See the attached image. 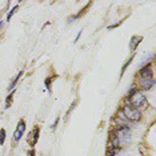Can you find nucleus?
Returning a JSON list of instances; mask_svg holds the SVG:
<instances>
[{
    "instance_id": "7",
    "label": "nucleus",
    "mask_w": 156,
    "mask_h": 156,
    "mask_svg": "<svg viewBox=\"0 0 156 156\" xmlns=\"http://www.w3.org/2000/svg\"><path fill=\"white\" fill-rule=\"evenodd\" d=\"M141 40H143V36H132L131 42H129V51L131 52L135 51L137 46L141 43Z\"/></svg>"
},
{
    "instance_id": "5",
    "label": "nucleus",
    "mask_w": 156,
    "mask_h": 156,
    "mask_svg": "<svg viewBox=\"0 0 156 156\" xmlns=\"http://www.w3.org/2000/svg\"><path fill=\"white\" fill-rule=\"evenodd\" d=\"M139 78H140V80H152L153 79L152 67L147 66L145 68H143V70L139 72Z\"/></svg>"
},
{
    "instance_id": "11",
    "label": "nucleus",
    "mask_w": 156,
    "mask_h": 156,
    "mask_svg": "<svg viewBox=\"0 0 156 156\" xmlns=\"http://www.w3.org/2000/svg\"><path fill=\"white\" fill-rule=\"evenodd\" d=\"M16 11H17V5H16V7H13V8L11 9V11H9V13H8V16H7V21H9V20H11L12 15H13V13H15Z\"/></svg>"
},
{
    "instance_id": "3",
    "label": "nucleus",
    "mask_w": 156,
    "mask_h": 156,
    "mask_svg": "<svg viewBox=\"0 0 156 156\" xmlns=\"http://www.w3.org/2000/svg\"><path fill=\"white\" fill-rule=\"evenodd\" d=\"M123 113H124V116L131 121H139L141 119L140 111H139V109H135L133 107H131V105H124Z\"/></svg>"
},
{
    "instance_id": "10",
    "label": "nucleus",
    "mask_w": 156,
    "mask_h": 156,
    "mask_svg": "<svg viewBox=\"0 0 156 156\" xmlns=\"http://www.w3.org/2000/svg\"><path fill=\"white\" fill-rule=\"evenodd\" d=\"M4 140H5V129H0V145L4 144Z\"/></svg>"
},
{
    "instance_id": "1",
    "label": "nucleus",
    "mask_w": 156,
    "mask_h": 156,
    "mask_svg": "<svg viewBox=\"0 0 156 156\" xmlns=\"http://www.w3.org/2000/svg\"><path fill=\"white\" fill-rule=\"evenodd\" d=\"M129 103H131V107H133L135 109L143 108L147 105V99H145V95L141 92V91H137V92H133L131 96H129Z\"/></svg>"
},
{
    "instance_id": "8",
    "label": "nucleus",
    "mask_w": 156,
    "mask_h": 156,
    "mask_svg": "<svg viewBox=\"0 0 156 156\" xmlns=\"http://www.w3.org/2000/svg\"><path fill=\"white\" fill-rule=\"evenodd\" d=\"M140 90H143V91H148V90H151L153 87V79L152 80H140Z\"/></svg>"
},
{
    "instance_id": "13",
    "label": "nucleus",
    "mask_w": 156,
    "mask_h": 156,
    "mask_svg": "<svg viewBox=\"0 0 156 156\" xmlns=\"http://www.w3.org/2000/svg\"><path fill=\"white\" fill-rule=\"evenodd\" d=\"M29 155H31V156H35V151H33V149H32L31 152H29Z\"/></svg>"
},
{
    "instance_id": "9",
    "label": "nucleus",
    "mask_w": 156,
    "mask_h": 156,
    "mask_svg": "<svg viewBox=\"0 0 156 156\" xmlns=\"http://www.w3.org/2000/svg\"><path fill=\"white\" fill-rule=\"evenodd\" d=\"M23 74H24L23 71H21V72H19V74H17V76H16V78H15V79H13V82H12V83H11V86L8 87V90H13V88H15V86H16V83L19 82V79H20V78H21V76H23Z\"/></svg>"
},
{
    "instance_id": "6",
    "label": "nucleus",
    "mask_w": 156,
    "mask_h": 156,
    "mask_svg": "<svg viewBox=\"0 0 156 156\" xmlns=\"http://www.w3.org/2000/svg\"><path fill=\"white\" fill-rule=\"evenodd\" d=\"M39 127H35V128L32 129L31 132H29V135H28V143H29V145L31 147H35V144L37 143V139H39Z\"/></svg>"
},
{
    "instance_id": "4",
    "label": "nucleus",
    "mask_w": 156,
    "mask_h": 156,
    "mask_svg": "<svg viewBox=\"0 0 156 156\" xmlns=\"http://www.w3.org/2000/svg\"><path fill=\"white\" fill-rule=\"evenodd\" d=\"M24 132H25V123H24V120H20L17 127H16V131L13 132V143H19L20 139L23 137Z\"/></svg>"
},
{
    "instance_id": "2",
    "label": "nucleus",
    "mask_w": 156,
    "mask_h": 156,
    "mask_svg": "<svg viewBox=\"0 0 156 156\" xmlns=\"http://www.w3.org/2000/svg\"><path fill=\"white\" fill-rule=\"evenodd\" d=\"M115 135H116L117 143H119L120 145L128 144L129 140H131V131L128 129L127 125H121V127H119V128L116 129Z\"/></svg>"
},
{
    "instance_id": "12",
    "label": "nucleus",
    "mask_w": 156,
    "mask_h": 156,
    "mask_svg": "<svg viewBox=\"0 0 156 156\" xmlns=\"http://www.w3.org/2000/svg\"><path fill=\"white\" fill-rule=\"evenodd\" d=\"M12 96H13V92L12 94L8 95V98H7V102H5V108H8L9 105H11V102H12Z\"/></svg>"
},
{
    "instance_id": "14",
    "label": "nucleus",
    "mask_w": 156,
    "mask_h": 156,
    "mask_svg": "<svg viewBox=\"0 0 156 156\" xmlns=\"http://www.w3.org/2000/svg\"><path fill=\"white\" fill-rule=\"evenodd\" d=\"M3 24H4V21L1 20V21H0V29H1V27H3Z\"/></svg>"
}]
</instances>
